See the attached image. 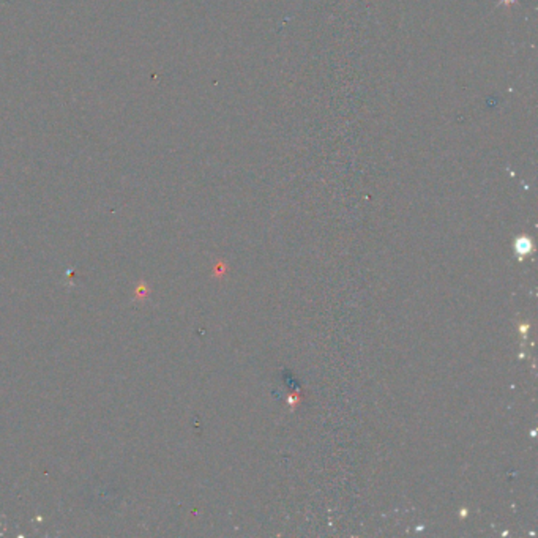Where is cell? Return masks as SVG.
I'll return each mask as SVG.
<instances>
[{
	"label": "cell",
	"mask_w": 538,
	"mask_h": 538,
	"mask_svg": "<svg viewBox=\"0 0 538 538\" xmlns=\"http://www.w3.org/2000/svg\"><path fill=\"white\" fill-rule=\"evenodd\" d=\"M515 0H504V4H513Z\"/></svg>",
	"instance_id": "1"
}]
</instances>
